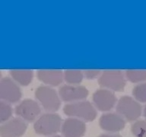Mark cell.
<instances>
[{
  "mask_svg": "<svg viewBox=\"0 0 146 137\" xmlns=\"http://www.w3.org/2000/svg\"><path fill=\"white\" fill-rule=\"evenodd\" d=\"M125 122L121 116L116 114H107L100 119V126L101 129L110 132H116L123 130Z\"/></svg>",
  "mask_w": 146,
  "mask_h": 137,
  "instance_id": "9",
  "label": "cell"
},
{
  "mask_svg": "<svg viewBox=\"0 0 146 137\" xmlns=\"http://www.w3.org/2000/svg\"><path fill=\"white\" fill-rule=\"evenodd\" d=\"M27 130L26 123L19 118H14L0 126L1 137H21Z\"/></svg>",
  "mask_w": 146,
  "mask_h": 137,
  "instance_id": "7",
  "label": "cell"
},
{
  "mask_svg": "<svg viewBox=\"0 0 146 137\" xmlns=\"http://www.w3.org/2000/svg\"><path fill=\"white\" fill-rule=\"evenodd\" d=\"M35 96L48 111H56L59 108L60 100L54 89L48 86L39 87L36 90Z\"/></svg>",
  "mask_w": 146,
  "mask_h": 137,
  "instance_id": "4",
  "label": "cell"
},
{
  "mask_svg": "<svg viewBox=\"0 0 146 137\" xmlns=\"http://www.w3.org/2000/svg\"><path fill=\"white\" fill-rule=\"evenodd\" d=\"M93 100L96 107L100 110L107 111L113 107L116 99L112 91L106 89H100L94 94Z\"/></svg>",
  "mask_w": 146,
  "mask_h": 137,
  "instance_id": "11",
  "label": "cell"
},
{
  "mask_svg": "<svg viewBox=\"0 0 146 137\" xmlns=\"http://www.w3.org/2000/svg\"><path fill=\"white\" fill-rule=\"evenodd\" d=\"M63 77L69 84H78L83 79V73L81 70L68 69L65 71Z\"/></svg>",
  "mask_w": 146,
  "mask_h": 137,
  "instance_id": "16",
  "label": "cell"
},
{
  "mask_svg": "<svg viewBox=\"0 0 146 137\" xmlns=\"http://www.w3.org/2000/svg\"><path fill=\"white\" fill-rule=\"evenodd\" d=\"M125 77L131 82H141L146 80V70L145 69H128L125 71Z\"/></svg>",
  "mask_w": 146,
  "mask_h": 137,
  "instance_id": "15",
  "label": "cell"
},
{
  "mask_svg": "<svg viewBox=\"0 0 146 137\" xmlns=\"http://www.w3.org/2000/svg\"><path fill=\"white\" fill-rule=\"evenodd\" d=\"M10 73L16 82L25 86L31 83L34 75L33 71L30 69H13Z\"/></svg>",
  "mask_w": 146,
  "mask_h": 137,
  "instance_id": "14",
  "label": "cell"
},
{
  "mask_svg": "<svg viewBox=\"0 0 146 137\" xmlns=\"http://www.w3.org/2000/svg\"><path fill=\"white\" fill-rule=\"evenodd\" d=\"M50 137H62L61 136H58V135H54V136H50Z\"/></svg>",
  "mask_w": 146,
  "mask_h": 137,
  "instance_id": "23",
  "label": "cell"
},
{
  "mask_svg": "<svg viewBox=\"0 0 146 137\" xmlns=\"http://www.w3.org/2000/svg\"><path fill=\"white\" fill-rule=\"evenodd\" d=\"M61 128L65 137H82L86 131L85 123L76 118L66 119Z\"/></svg>",
  "mask_w": 146,
  "mask_h": 137,
  "instance_id": "10",
  "label": "cell"
},
{
  "mask_svg": "<svg viewBox=\"0 0 146 137\" xmlns=\"http://www.w3.org/2000/svg\"><path fill=\"white\" fill-rule=\"evenodd\" d=\"M37 76L41 82L56 86L62 82L63 73L59 69H41L37 72Z\"/></svg>",
  "mask_w": 146,
  "mask_h": 137,
  "instance_id": "13",
  "label": "cell"
},
{
  "mask_svg": "<svg viewBox=\"0 0 146 137\" xmlns=\"http://www.w3.org/2000/svg\"><path fill=\"white\" fill-rule=\"evenodd\" d=\"M132 94L137 100L146 103V82L136 85L133 88Z\"/></svg>",
  "mask_w": 146,
  "mask_h": 137,
  "instance_id": "18",
  "label": "cell"
},
{
  "mask_svg": "<svg viewBox=\"0 0 146 137\" xmlns=\"http://www.w3.org/2000/svg\"><path fill=\"white\" fill-rule=\"evenodd\" d=\"M21 98L20 88L9 78L0 80V100L9 103L18 102Z\"/></svg>",
  "mask_w": 146,
  "mask_h": 137,
  "instance_id": "6",
  "label": "cell"
},
{
  "mask_svg": "<svg viewBox=\"0 0 146 137\" xmlns=\"http://www.w3.org/2000/svg\"><path fill=\"white\" fill-rule=\"evenodd\" d=\"M99 74H100V70H97V69H88L84 71V75L86 76L87 78L89 79L96 78Z\"/></svg>",
  "mask_w": 146,
  "mask_h": 137,
  "instance_id": "20",
  "label": "cell"
},
{
  "mask_svg": "<svg viewBox=\"0 0 146 137\" xmlns=\"http://www.w3.org/2000/svg\"><path fill=\"white\" fill-rule=\"evenodd\" d=\"M116 110L128 121L137 120L141 114V106L138 101L129 96H123L119 99Z\"/></svg>",
  "mask_w": 146,
  "mask_h": 137,
  "instance_id": "3",
  "label": "cell"
},
{
  "mask_svg": "<svg viewBox=\"0 0 146 137\" xmlns=\"http://www.w3.org/2000/svg\"><path fill=\"white\" fill-rule=\"evenodd\" d=\"M59 94L65 101H72L86 98L88 94V91L83 86L64 85L59 88Z\"/></svg>",
  "mask_w": 146,
  "mask_h": 137,
  "instance_id": "12",
  "label": "cell"
},
{
  "mask_svg": "<svg viewBox=\"0 0 146 137\" xmlns=\"http://www.w3.org/2000/svg\"><path fill=\"white\" fill-rule=\"evenodd\" d=\"M131 131L135 137H146V120L135 122L132 125Z\"/></svg>",
  "mask_w": 146,
  "mask_h": 137,
  "instance_id": "17",
  "label": "cell"
},
{
  "mask_svg": "<svg viewBox=\"0 0 146 137\" xmlns=\"http://www.w3.org/2000/svg\"><path fill=\"white\" fill-rule=\"evenodd\" d=\"M99 137H122L119 134H102Z\"/></svg>",
  "mask_w": 146,
  "mask_h": 137,
  "instance_id": "21",
  "label": "cell"
},
{
  "mask_svg": "<svg viewBox=\"0 0 146 137\" xmlns=\"http://www.w3.org/2000/svg\"><path fill=\"white\" fill-rule=\"evenodd\" d=\"M0 77H1V72H0Z\"/></svg>",
  "mask_w": 146,
  "mask_h": 137,
  "instance_id": "24",
  "label": "cell"
},
{
  "mask_svg": "<svg viewBox=\"0 0 146 137\" xmlns=\"http://www.w3.org/2000/svg\"><path fill=\"white\" fill-rule=\"evenodd\" d=\"M144 116L146 118V106L145 107V109H144Z\"/></svg>",
  "mask_w": 146,
  "mask_h": 137,
  "instance_id": "22",
  "label": "cell"
},
{
  "mask_svg": "<svg viewBox=\"0 0 146 137\" xmlns=\"http://www.w3.org/2000/svg\"><path fill=\"white\" fill-rule=\"evenodd\" d=\"M34 128L37 134L52 136L60 130L61 118L52 113L43 114L35 122Z\"/></svg>",
  "mask_w": 146,
  "mask_h": 137,
  "instance_id": "1",
  "label": "cell"
},
{
  "mask_svg": "<svg viewBox=\"0 0 146 137\" xmlns=\"http://www.w3.org/2000/svg\"><path fill=\"white\" fill-rule=\"evenodd\" d=\"M100 85L116 91H123L125 86V79L119 70H105L100 77Z\"/></svg>",
  "mask_w": 146,
  "mask_h": 137,
  "instance_id": "5",
  "label": "cell"
},
{
  "mask_svg": "<svg viewBox=\"0 0 146 137\" xmlns=\"http://www.w3.org/2000/svg\"><path fill=\"white\" fill-rule=\"evenodd\" d=\"M15 113L25 120L33 121L40 113V107L36 101L27 99L16 107Z\"/></svg>",
  "mask_w": 146,
  "mask_h": 137,
  "instance_id": "8",
  "label": "cell"
},
{
  "mask_svg": "<svg viewBox=\"0 0 146 137\" xmlns=\"http://www.w3.org/2000/svg\"><path fill=\"white\" fill-rule=\"evenodd\" d=\"M64 113L71 116H76L86 121H92L96 118L97 112L93 105L88 101H81L66 105Z\"/></svg>",
  "mask_w": 146,
  "mask_h": 137,
  "instance_id": "2",
  "label": "cell"
},
{
  "mask_svg": "<svg viewBox=\"0 0 146 137\" xmlns=\"http://www.w3.org/2000/svg\"><path fill=\"white\" fill-rule=\"evenodd\" d=\"M12 109L9 104L0 101V123L6 122L11 117Z\"/></svg>",
  "mask_w": 146,
  "mask_h": 137,
  "instance_id": "19",
  "label": "cell"
}]
</instances>
